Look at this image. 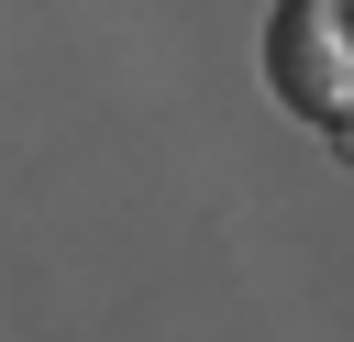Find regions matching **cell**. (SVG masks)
Instances as JSON below:
<instances>
[{
  "instance_id": "cell-1",
  "label": "cell",
  "mask_w": 354,
  "mask_h": 342,
  "mask_svg": "<svg viewBox=\"0 0 354 342\" xmlns=\"http://www.w3.org/2000/svg\"><path fill=\"white\" fill-rule=\"evenodd\" d=\"M266 88L299 121L354 132V0H277V22H266Z\"/></svg>"
}]
</instances>
